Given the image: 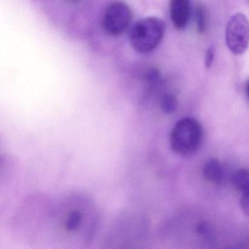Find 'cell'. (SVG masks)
I'll list each match as a JSON object with an SVG mask.
<instances>
[{
    "label": "cell",
    "mask_w": 249,
    "mask_h": 249,
    "mask_svg": "<svg viewBox=\"0 0 249 249\" xmlns=\"http://www.w3.org/2000/svg\"><path fill=\"white\" fill-rule=\"evenodd\" d=\"M226 44L235 55H242L249 45V20L248 18L238 13L228 20L225 33Z\"/></svg>",
    "instance_id": "obj_3"
},
{
    "label": "cell",
    "mask_w": 249,
    "mask_h": 249,
    "mask_svg": "<svg viewBox=\"0 0 249 249\" xmlns=\"http://www.w3.org/2000/svg\"><path fill=\"white\" fill-rule=\"evenodd\" d=\"M214 48L213 47H210L206 52V59H205V64L207 68H209L212 66L213 58H214Z\"/></svg>",
    "instance_id": "obj_13"
},
{
    "label": "cell",
    "mask_w": 249,
    "mask_h": 249,
    "mask_svg": "<svg viewBox=\"0 0 249 249\" xmlns=\"http://www.w3.org/2000/svg\"><path fill=\"white\" fill-rule=\"evenodd\" d=\"M83 220V216L81 213L77 211L71 212L67 217L66 222V228L67 230L74 231L78 228Z\"/></svg>",
    "instance_id": "obj_10"
},
{
    "label": "cell",
    "mask_w": 249,
    "mask_h": 249,
    "mask_svg": "<svg viewBox=\"0 0 249 249\" xmlns=\"http://www.w3.org/2000/svg\"><path fill=\"white\" fill-rule=\"evenodd\" d=\"M161 108L167 114H172L178 106L177 96L171 93L165 94L160 98Z\"/></svg>",
    "instance_id": "obj_8"
},
{
    "label": "cell",
    "mask_w": 249,
    "mask_h": 249,
    "mask_svg": "<svg viewBox=\"0 0 249 249\" xmlns=\"http://www.w3.org/2000/svg\"><path fill=\"white\" fill-rule=\"evenodd\" d=\"M241 206L244 214L249 217V187L242 192Z\"/></svg>",
    "instance_id": "obj_12"
},
{
    "label": "cell",
    "mask_w": 249,
    "mask_h": 249,
    "mask_svg": "<svg viewBox=\"0 0 249 249\" xmlns=\"http://www.w3.org/2000/svg\"><path fill=\"white\" fill-rule=\"evenodd\" d=\"M161 73L157 67L147 69L144 74V80L149 86H156L161 80Z\"/></svg>",
    "instance_id": "obj_9"
},
{
    "label": "cell",
    "mask_w": 249,
    "mask_h": 249,
    "mask_svg": "<svg viewBox=\"0 0 249 249\" xmlns=\"http://www.w3.org/2000/svg\"><path fill=\"white\" fill-rule=\"evenodd\" d=\"M196 21L197 29L200 33H203L206 29V16L204 9L199 6L196 10Z\"/></svg>",
    "instance_id": "obj_11"
},
{
    "label": "cell",
    "mask_w": 249,
    "mask_h": 249,
    "mask_svg": "<svg viewBox=\"0 0 249 249\" xmlns=\"http://www.w3.org/2000/svg\"><path fill=\"white\" fill-rule=\"evenodd\" d=\"M133 19L131 9L121 1L111 3L102 17V26L111 35H120L128 28Z\"/></svg>",
    "instance_id": "obj_4"
},
{
    "label": "cell",
    "mask_w": 249,
    "mask_h": 249,
    "mask_svg": "<svg viewBox=\"0 0 249 249\" xmlns=\"http://www.w3.org/2000/svg\"><path fill=\"white\" fill-rule=\"evenodd\" d=\"M246 90H247V96H248L249 99V81L247 82V86H246Z\"/></svg>",
    "instance_id": "obj_14"
},
{
    "label": "cell",
    "mask_w": 249,
    "mask_h": 249,
    "mask_svg": "<svg viewBox=\"0 0 249 249\" xmlns=\"http://www.w3.org/2000/svg\"><path fill=\"white\" fill-rule=\"evenodd\" d=\"M170 16L177 29H184L190 20L191 13L190 0H171Z\"/></svg>",
    "instance_id": "obj_5"
},
{
    "label": "cell",
    "mask_w": 249,
    "mask_h": 249,
    "mask_svg": "<svg viewBox=\"0 0 249 249\" xmlns=\"http://www.w3.org/2000/svg\"><path fill=\"white\" fill-rule=\"evenodd\" d=\"M73 1H77V0H73Z\"/></svg>",
    "instance_id": "obj_15"
},
{
    "label": "cell",
    "mask_w": 249,
    "mask_h": 249,
    "mask_svg": "<svg viewBox=\"0 0 249 249\" xmlns=\"http://www.w3.org/2000/svg\"><path fill=\"white\" fill-rule=\"evenodd\" d=\"M232 184L237 190L244 192L249 187V170H238L232 175Z\"/></svg>",
    "instance_id": "obj_7"
},
{
    "label": "cell",
    "mask_w": 249,
    "mask_h": 249,
    "mask_svg": "<svg viewBox=\"0 0 249 249\" xmlns=\"http://www.w3.org/2000/svg\"><path fill=\"white\" fill-rule=\"evenodd\" d=\"M201 124L193 118L179 120L170 134L171 149L178 154L187 155L196 152L203 138Z\"/></svg>",
    "instance_id": "obj_2"
},
{
    "label": "cell",
    "mask_w": 249,
    "mask_h": 249,
    "mask_svg": "<svg viewBox=\"0 0 249 249\" xmlns=\"http://www.w3.org/2000/svg\"><path fill=\"white\" fill-rule=\"evenodd\" d=\"M165 22L160 18L149 16L139 20L132 28L130 44L140 54L152 52L160 43L165 35Z\"/></svg>",
    "instance_id": "obj_1"
},
{
    "label": "cell",
    "mask_w": 249,
    "mask_h": 249,
    "mask_svg": "<svg viewBox=\"0 0 249 249\" xmlns=\"http://www.w3.org/2000/svg\"><path fill=\"white\" fill-rule=\"evenodd\" d=\"M203 175L210 182L219 184L224 181L225 172L217 159H211L203 167Z\"/></svg>",
    "instance_id": "obj_6"
}]
</instances>
